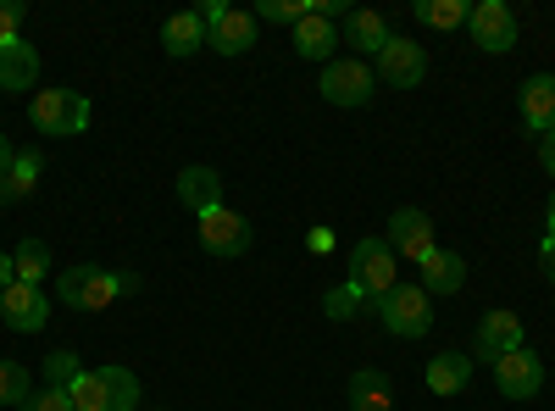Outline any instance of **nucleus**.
Segmentation results:
<instances>
[{"instance_id":"obj_22","label":"nucleus","mask_w":555,"mask_h":411,"mask_svg":"<svg viewBox=\"0 0 555 411\" xmlns=\"http://www.w3.org/2000/svg\"><path fill=\"white\" fill-rule=\"evenodd\" d=\"M473 384V356H461V350H439L428 361V389L434 395H461Z\"/></svg>"},{"instance_id":"obj_37","label":"nucleus","mask_w":555,"mask_h":411,"mask_svg":"<svg viewBox=\"0 0 555 411\" xmlns=\"http://www.w3.org/2000/svg\"><path fill=\"white\" fill-rule=\"evenodd\" d=\"M12 162H17V151L7 145V133H0V178H7V172H12Z\"/></svg>"},{"instance_id":"obj_24","label":"nucleus","mask_w":555,"mask_h":411,"mask_svg":"<svg viewBox=\"0 0 555 411\" xmlns=\"http://www.w3.org/2000/svg\"><path fill=\"white\" fill-rule=\"evenodd\" d=\"M39 172H44V156L39 151H17L12 172L0 178V201H28L39 190Z\"/></svg>"},{"instance_id":"obj_8","label":"nucleus","mask_w":555,"mask_h":411,"mask_svg":"<svg viewBox=\"0 0 555 411\" xmlns=\"http://www.w3.org/2000/svg\"><path fill=\"white\" fill-rule=\"evenodd\" d=\"M467 34H473L478 51L505 56V51H517V12L505 7V0H478L473 17H467Z\"/></svg>"},{"instance_id":"obj_2","label":"nucleus","mask_w":555,"mask_h":411,"mask_svg":"<svg viewBox=\"0 0 555 411\" xmlns=\"http://www.w3.org/2000/svg\"><path fill=\"white\" fill-rule=\"evenodd\" d=\"M366 306H378L395 284H400V256L389 251V240H378V234H366V240H356L350 245V279H345Z\"/></svg>"},{"instance_id":"obj_26","label":"nucleus","mask_w":555,"mask_h":411,"mask_svg":"<svg viewBox=\"0 0 555 411\" xmlns=\"http://www.w3.org/2000/svg\"><path fill=\"white\" fill-rule=\"evenodd\" d=\"M12 267H17V284H44V279L56 272L51 245H44V240H23V245L12 251Z\"/></svg>"},{"instance_id":"obj_32","label":"nucleus","mask_w":555,"mask_h":411,"mask_svg":"<svg viewBox=\"0 0 555 411\" xmlns=\"http://www.w3.org/2000/svg\"><path fill=\"white\" fill-rule=\"evenodd\" d=\"M23 17H28V7H23V0H0V44H7V39H17Z\"/></svg>"},{"instance_id":"obj_5","label":"nucleus","mask_w":555,"mask_h":411,"mask_svg":"<svg viewBox=\"0 0 555 411\" xmlns=\"http://www.w3.org/2000/svg\"><path fill=\"white\" fill-rule=\"evenodd\" d=\"M378 317L395 339H423L434 329V295L423 284H395L384 300H378Z\"/></svg>"},{"instance_id":"obj_7","label":"nucleus","mask_w":555,"mask_h":411,"mask_svg":"<svg viewBox=\"0 0 555 411\" xmlns=\"http://www.w3.org/2000/svg\"><path fill=\"white\" fill-rule=\"evenodd\" d=\"M373 73H378V84H389V89H416L428 78V51L416 39H405V34H395L384 51L373 56Z\"/></svg>"},{"instance_id":"obj_34","label":"nucleus","mask_w":555,"mask_h":411,"mask_svg":"<svg viewBox=\"0 0 555 411\" xmlns=\"http://www.w3.org/2000/svg\"><path fill=\"white\" fill-rule=\"evenodd\" d=\"M539 267H544V279L555 284V234H544V240H539Z\"/></svg>"},{"instance_id":"obj_21","label":"nucleus","mask_w":555,"mask_h":411,"mask_svg":"<svg viewBox=\"0 0 555 411\" xmlns=\"http://www.w3.org/2000/svg\"><path fill=\"white\" fill-rule=\"evenodd\" d=\"M395 406V384L384 368H356L350 373V411H389Z\"/></svg>"},{"instance_id":"obj_13","label":"nucleus","mask_w":555,"mask_h":411,"mask_svg":"<svg viewBox=\"0 0 555 411\" xmlns=\"http://www.w3.org/2000/svg\"><path fill=\"white\" fill-rule=\"evenodd\" d=\"M494 384H500L505 400H533V395L544 389V361L522 345V350H512V356L494 361Z\"/></svg>"},{"instance_id":"obj_31","label":"nucleus","mask_w":555,"mask_h":411,"mask_svg":"<svg viewBox=\"0 0 555 411\" xmlns=\"http://www.w3.org/2000/svg\"><path fill=\"white\" fill-rule=\"evenodd\" d=\"M17 411H73V395H67V389H39V395H28Z\"/></svg>"},{"instance_id":"obj_19","label":"nucleus","mask_w":555,"mask_h":411,"mask_svg":"<svg viewBox=\"0 0 555 411\" xmlns=\"http://www.w3.org/2000/svg\"><path fill=\"white\" fill-rule=\"evenodd\" d=\"M34 84H39V51L17 34V39L0 44V89H12V95H17V89H34Z\"/></svg>"},{"instance_id":"obj_28","label":"nucleus","mask_w":555,"mask_h":411,"mask_svg":"<svg viewBox=\"0 0 555 411\" xmlns=\"http://www.w3.org/2000/svg\"><path fill=\"white\" fill-rule=\"evenodd\" d=\"M39 373H44V389H67V384L83 373V361H78L73 350H51V356L39 361Z\"/></svg>"},{"instance_id":"obj_15","label":"nucleus","mask_w":555,"mask_h":411,"mask_svg":"<svg viewBox=\"0 0 555 411\" xmlns=\"http://www.w3.org/2000/svg\"><path fill=\"white\" fill-rule=\"evenodd\" d=\"M389 39H395L389 17H384V12H366V7H356V12L345 17V28H339V44H350L361 62H366V56H378Z\"/></svg>"},{"instance_id":"obj_4","label":"nucleus","mask_w":555,"mask_h":411,"mask_svg":"<svg viewBox=\"0 0 555 411\" xmlns=\"http://www.w3.org/2000/svg\"><path fill=\"white\" fill-rule=\"evenodd\" d=\"M28 123L44 133V140H73V133L89 128V101L78 89H39L28 101Z\"/></svg>"},{"instance_id":"obj_9","label":"nucleus","mask_w":555,"mask_h":411,"mask_svg":"<svg viewBox=\"0 0 555 411\" xmlns=\"http://www.w3.org/2000/svg\"><path fill=\"white\" fill-rule=\"evenodd\" d=\"M389 251L400 256V261H411V267H423L439 245H434V217L428 211H416V206H400L395 217H389Z\"/></svg>"},{"instance_id":"obj_38","label":"nucleus","mask_w":555,"mask_h":411,"mask_svg":"<svg viewBox=\"0 0 555 411\" xmlns=\"http://www.w3.org/2000/svg\"><path fill=\"white\" fill-rule=\"evenodd\" d=\"M544 217H550V228H544V234H555V190H550V206H544Z\"/></svg>"},{"instance_id":"obj_27","label":"nucleus","mask_w":555,"mask_h":411,"mask_svg":"<svg viewBox=\"0 0 555 411\" xmlns=\"http://www.w3.org/2000/svg\"><path fill=\"white\" fill-rule=\"evenodd\" d=\"M311 12H317V0H261L256 23H284V28H295V23H306Z\"/></svg>"},{"instance_id":"obj_1","label":"nucleus","mask_w":555,"mask_h":411,"mask_svg":"<svg viewBox=\"0 0 555 411\" xmlns=\"http://www.w3.org/2000/svg\"><path fill=\"white\" fill-rule=\"evenodd\" d=\"M139 272H122V267H67L56 279V300L73 306V311H106L112 300L122 295H139Z\"/></svg>"},{"instance_id":"obj_17","label":"nucleus","mask_w":555,"mask_h":411,"mask_svg":"<svg viewBox=\"0 0 555 411\" xmlns=\"http://www.w3.org/2000/svg\"><path fill=\"white\" fill-rule=\"evenodd\" d=\"M178 201L190 206L195 217L217 211V206H222V172H217V167H201V162L183 167V172H178Z\"/></svg>"},{"instance_id":"obj_20","label":"nucleus","mask_w":555,"mask_h":411,"mask_svg":"<svg viewBox=\"0 0 555 411\" xmlns=\"http://www.w3.org/2000/svg\"><path fill=\"white\" fill-rule=\"evenodd\" d=\"M162 51H167V56H195V51H206V17H201V12H172V17L162 23Z\"/></svg>"},{"instance_id":"obj_30","label":"nucleus","mask_w":555,"mask_h":411,"mask_svg":"<svg viewBox=\"0 0 555 411\" xmlns=\"http://www.w3.org/2000/svg\"><path fill=\"white\" fill-rule=\"evenodd\" d=\"M322 311H328V317H334V323H350V317H356V311H366V300H361V295H356L350 284H334L328 295H322Z\"/></svg>"},{"instance_id":"obj_12","label":"nucleus","mask_w":555,"mask_h":411,"mask_svg":"<svg viewBox=\"0 0 555 411\" xmlns=\"http://www.w3.org/2000/svg\"><path fill=\"white\" fill-rule=\"evenodd\" d=\"M0 317H7L12 334H39L51 323V300H44L39 284H7L0 290Z\"/></svg>"},{"instance_id":"obj_23","label":"nucleus","mask_w":555,"mask_h":411,"mask_svg":"<svg viewBox=\"0 0 555 411\" xmlns=\"http://www.w3.org/2000/svg\"><path fill=\"white\" fill-rule=\"evenodd\" d=\"M416 284H423L428 295H455L461 284H467V261H461L455 251H434L423 261V279H416Z\"/></svg>"},{"instance_id":"obj_35","label":"nucleus","mask_w":555,"mask_h":411,"mask_svg":"<svg viewBox=\"0 0 555 411\" xmlns=\"http://www.w3.org/2000/svg\"><path fill=\"white\" fill-rule=\"evenodd\" d=\"M539 162H544V172L555 178V133H544V140H539Z\"/></svg>"},{"instance_id":"obj_29","label":"nucleus","mask_w":555,"mask_h":411,"mask_svg":"<svg viewBox=\"0 0 555 411\" xmlns=\"http://www.w3.org/2000/svg\"><path fill=\"white\" fill-rule=\"evenodd\" d=\"M34 389H28V373L17 368V361L0 356V406H23Z\"/></svg>"},{"instance_id":"obj_16","label":"nucleus","mask_w":555,"mask_h":411,"mask_svg":"<svg viewBox=\"0 0 555 411\" xmlns=\"http://www.w3.org/2000/svg\"><path fill=\"white\" fill-rule=\"evenodd\" d=\"M206 51H217V56H245V51H256V12H234V7H228V12L206 28Z\"/></svg>"},{"instance_id":"obj_36","label":"nucleus","mask_w":555,"mask_h":411,"mask_svg":"<svg viewBox=\"0 0 555 411\" xmlns=\"http://www.w3.org/2000/svg\"><path fill=\"white\" fill-rule=\"evenodd\" d=\"M17 284V267H12V251H0V290Z\"/></svg>"},{"instance_id":"obj_33","label":"nucleus","mask_w":555,"mask_h":411,"mask_svg":"<svg viewBox=\"0 0 555 411\" xmlns=\"http://www.w3.org/2000/svg\"><path fill=\"white\" fill-rule=\"evenodd\" d=\"M306 251H311V256H328V251H334V228H311Z\"/></svg>"},{"instance_id":"obj_10","label":"nucleus","mask_w":555,"mask_h":411,"mask_svg":"<svg viewBox=\"0 0 555 411\" xmlns=\"http://www.w3.org/2000/svg\"><path fill=\"white\" fill-rule=\"evenodd\" d=\"M195 234H201V245L211 251V256H222V261H234V256H245L250 251V222L240 217V211H228V206H217V211H206V217H195Z\"/></svg>"},{"instance_id":"obj_14","label":"nucleus","mask_w":555,"mask_h":411,"mask_svg":"<svg viewBox=\"0 0 555 411\" xmlns=\"http://www.w3.org/2000/svg\"><path fill=\"white\" fill-rule=\"evenodd\" d=\"M334 51H339V28H334V17L322 12V0H317V12H311L306 23H295V56H300V62H322V67H328V62H334Z\"/></svg>"},{"instance_id":"obj_18","label":"nucleus","mask_w":555,"mask_h":411,"mask_svg":"<svg viewBox=\"0 0 555 411\" xmlns=\"http://www.w3.org/2000/svg\"><path fill=\"white\" fill-rule=\"evenodd\" d=\"M522 123H528V133H555V73H533L528 84H522Z\"/></svg>"},{"instance_id":"obj_3","label":"nucleus","mask_w":555,"mask_h":411,"mask_svg":"<svg viewBox=\"0 0 555 411\" xmlns=\"http://www.w3.org/2000/svg\"><path fill=\"white\" fill-rule=\"evenodd\" d=\"M73 411H139V378L128 368H95V373H78L67 384Z\"/></svg>"},{"instance_id":"obj_25","label":"nucleus","mask_w":555,"mask_h":411,"mask_svg":"<svg viewBox=\"0 0 555 411\" xmlns=\"http://www.w3.org/2000/svg\"><path fill=\"white\" fill-rule=\"evenodd\" d=\"M411 17L428 23V28H439V34H450V28H467L473 7H467V0H416Z\"/></svg>"},{"instance_id":"obj_6","label":"nucleus","mask_w":555,"mask_h":411,"mask_svg":"<svg viewBox=\"0 0 555 411\" xmlns=\"http://www.w3.org/2000/svg\"><path fill=\"white\" fill-rule=\"evenodd\" d=\"M322 101L328 106H366L378 95V73L373 62H361V56H334L328 67H322Z\"/></svg>"},{"instance_id":"obj_11","label":"nucleus","mask_w":555,"mask_h":411,"mask_svg":"<svg viewBox=\"0 0 555 411\" xmlns=\"http://www.w3.org/2000/svg\"><path fill=\"white\" fill-rule=\"evenodd\" d=\"M522 345H528V334H522V317L517 311H483V323L473 334V361H489V368H494L500 356H512Z\"/></svg>"}]
</instances>
